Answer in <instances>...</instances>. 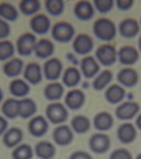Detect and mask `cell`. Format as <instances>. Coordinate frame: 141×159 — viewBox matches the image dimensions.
Instances as JSON below:
<instances>
[{
    "instance_id": "obj_38",
    "label": "cell",
    "mask_w": 141,
    "mask_h": 159,
    "mask_svg": "<svg viewBox=\"0 0 141 159\" xmlns=\"http://www.w3.org/2000/svg\"><path fill=\"white\" fill-rule=\"evenodd\" d=\"M33 156V148L27 144L19 145L12 152L13 159H31Z\"/></svg>"
},
{
    "instance_id": "obj_32",
    "label": "cell",
    "mask_w": 141,
    "mask_h": 159,
    "mask_svg": "<svg viewBox=\"0 0 141 159\" xmlns=\"http://www.w3.org/2000/svg\"><path fill=\"white\" fill-rule=\"evenodd\" d=\"M20 12L25 16L37 15L41 9V3L38 0H22L19 2Z\"/></svg>"
},
{
    "instance_id": "obj_23",
    "label": "cell",
    "mask_w": 141,
    "mask_h": 159,
    "mask_svg": "<svg viewBox=\"0 0 141 159\" xmlns=\"http://www.w3.org/2000/svg\"><path fill=\"white\" fill-rule=\"evenodd\" d=\"M81 70L84 76L87 79L92 78L98 73L100 66L96 59L92 56L83 58L81 61Z\"/></svg>"
},
{
    "instance_id": "obj_41",
    "label": "cell",
    "mask_w": 141,
    "mask_h": 159,
    "mask_svg": "<svg viewBox=\"0 0 141 159\" xmlns=\"http://www.w3.org/2000/svg\"><path fill=\"white\" fill-rule=\"evenodd\" d=\"M11 27L7 21L0 18V40H4L11 34Z\"/></svg>"
},
{
    "instance_id": "obj_7",
    "label": "cell",
    "mask_w": 141,
    "mask_h": 159,
    "mask_svg": "<svg viewBox=\"0 0 141 159\" xmlns=\"http://www.w3.org/2000/svg\"><path fill=\"white\" fill-rule=\"evenodd\" d=\"M63 68V64L58 58H50L43 64V75L48 81H54L60 78Z\"/></svg>"
},
{
    "instance_id": "obj_10",
    "label": "cell",
    "mask_w": 141,
    "mask_h": 159,
    "mask_svg": "<svg viewBox=\"0 0 141 159\" xmlns=\"http://www.w3.org/2000/svg\"><path fill=\"white\" fill-rule=\"evenodd\" d=\"M48 123L45 118L41 115L35 116L29 121L28 129L30 134L35 138L45 135L48 129Z\"/></svg>"
},
{
    "instance_id": "obj_21",
    "label": "cell",
    "mask_w": 141,
    "mask_h": 159,
    "mask_svg": "<svg viewBox=\"0 0 141 159\" xmlns=\"http://www.w3.org/2000/svg\"><path fill=\"white\" fill-rule=\"evenodd\" d=\"M24 67V62L21 58H13L4 64L3 72L8 78H16L21 74Z\"/></svg>"
},
{
    "instance_id": "obj_4",
    "label": "cell",
    "mask_w": 141,
    "mask_h": 159,
    "mask_svg": "<svg viewBox=\"0 0 141 159\" xmlns=\"http://www.w3.org/2000/svg\"><path fill=\"white\" fill-rule=\"evenodd\" d=\"M46 116L48 120L53 124H60L65 122L69 117L67 109L60 102H53L47 106Z\"/></svg>"
},
{
    "instance_id": "obj_33",
    "label": "cell",
    "mask_w": 141,
    "mask_h": 159,
    "mask_svg": "<svg viewBox=\"0 0 141 159\" xmlns=\"http://www.w3.org/2000/svg\"><path fill=\"white\" fill-rule=\"evenodd\" d=\"M70 125L74 132L79 134H84L90 128V121L87 116L77 115L73 118Z\"/></svg>"
},
{
    "instance_id": "obj_29",
    "label": "cell",
    "mask_w": 141,
    "mask_h": 159,
    "mask_svg": "<svg viewBox=\"0 0 141 159\" xmlns=\"http://www.w3.org/2000/svg\"><path fill=\"white\" fill-rule=\"evenodd\" d=\"M1 111L6 117L13 119L19 117V100L9 98L4 102Z\"/></svg>"
},
{
    "instance_id": "obj_20",
    "label": "cell",
    "mask_w": 141,
    "mask_h": 159,
    "mask_svg": "<svg viewBox=\"0 0 141 159\" xmlns=\"http://www.w3.org/2000/svg\"><path fill=\"white\" fill-rule=\"evenodd\" d=\"M119 30L120 34L123 37L133 38L139 33V24L134 19H125L121 22Z\"/></svg>"
},
{
    "instance_id": "obj_37",
    "label": "cell",
    "mask_w": 141,
    "mask_h": 159,
    "mask_svg": "<svg viewBox=\"0 0 141 159\" xmlns=\"http://www.w3.org/2000/svg\"><path fill=\"white\" fill-rule=\"evenodd\" d=\"M15 53V46L9 40H0V61L10 60Z\"/></svg>"
},
{
    "instance_id": "obj_13",
    "label": "cell",
    "mask_w": 141,
    "mask_h": 159,
    "mask_svg": "<svg viewBox=\"0 0 141 159\" xmlns=\"http://www.w3.org/2000/svg\"><path fill=\"white\" fill-rule=\"evenodd\" d=\"M24 77L32 85H37L43 80V72L40 65L36 62H30L25 66Z\"/></svg>"
},
{
    "instance_id": "obj_40",
    "label": "cell",
    "mask_w": 141,
    "mask_h": 159,
    "mask_svg": "<svg viewBox=\"0 0 141 159\" xmlns=\"http://www.w3.org/2000/svg\"><path fill=\"white\" fill-rule=\"evenodd\" d=\"M109 159H133L132 154L125 148H118L111 154Z\"/></svg>"
},
{
    "instance_id": "obj_5",
    "label": "cell",
    "mask_w": 141,
    "mask_h": 159,
    "mask_svg": "<svg viewBox=\"0 0 141 159\" xmlns=\"http://www.w3.org/2000/svg\"><path fill=\"white\" fill-rule=\"evenodd\" d=\"M118 53L115 47L111 44L100 46L96 51V57L100 63L105 66H109L116 62Z\"/></svg>"
},
{
    "instance_id": "obj_16",
    "label": "cell",
    "mask_w": 141,
    "mask_h": 159,
    "mask_svg": "<svg viewBox=\"0 0 141 159\" xmlns=\"http://www.w3.org/2000/svg\"><path fill=\"white\" fill-rule=\"evenodd\" d=\"M54 51V44L51 40L42 38L37 42L34 53L37 58L45 60L52 56Z\"/></svg>"
},
{
    "instance_id": "obj_30",
    "label": "cell",
    "mask_w": 141,
    "mask_h": 159,
    "mask_svg": "<svg viewBox=\"0 0 141 159\" xmlns=\"http://www.w3.org/2000/svg\"><path fill=\"white\" fill-rule=\"evenodd\" d=\"M37 111V106L34 100L25 98L19 100V117L27 119L34 116Z\"/></svg>"
},
{
    "instance_id": "obj_19",
    "label": "cell",
    "mask_w": 141,
    "mask_h": 159,
    "mask_svg": "<svg viewBox=\"0 0 141 159\" xmlns=\"http://www.w3.org/2000/svg\"><path fill=\"white\" fill-rule=\"evenodd\" d=\"M118 81L127 87L132 88L138 83L139 74L136 70L132 68H124L119 71L117 76Z\"/></svg>"
},
{
    "instance_id": "obj_45",
    "label": "cell",
    "mask_w": 141,
    "mask_h": 159,
    "mask_svg": "<svg viewBox=\"0 0 141 159\" xmlns=\"http://www.w3.org/2000/svg\"><path fill=\"white\" fill-rule=\"evenodd\" d=\"M136 125L138 127V129L141 130V114L138 116L136 119Z\"/></svg>"
},
{
    "instance_id": "obj_1",
    "label": "cell",
    "mask_w": 141,
    "mask_h": 159,
    "mask_svg": "<svg viewBox=\"0 0 141 159\" xmlns=\"http://www.w3.org/2000/svg\"><path fill=\"white\" fill-rule=\"evenodd\" d=\"M93 30L96 37L102 41H111L116 36V25L109 19L102 18L96 20Z\"/></svg>"
},
{
    "instance_id": "obj_11",
    "label": "cell",
    "mask_w": 141,
    "mask_h": 159,
    "mask_svg": "<svg viewBox=\"0 0 141 159\" xmlns=\"http://www.w3.org/2000/svg\"><path fill=\"white\" fill-rule=\"evenodd\" d=\"M52 139L56 144L65 147L72 142L74 135L69 126L66 125H60L52 132Z\"/></svg>"
},
{
    "instance_id": "obj_25",
    "label": "cell",
    "mask_w": 141,
    "mask_h": 159,
    "mask_svg": "<svg viewBox=\"0 0 141 159\" xmlns=\"http://www.w3.org/2000/svg\"><path fill=\"white\" fill-rule=\"evenodd\" d=\"M64 92V88L61 83L52 82L48 83L44 88L43 95L49 101H57L63 97Z\"/></svg>"
},
{
    "instance_id": "obj_22",
    "label": "cell",
    "mask_w": 141,
    "mask_h": 159,
    "mask_svg": "<svg viewBox=\"0 0 141 159\" xmlns=\"http://www.w3.org/2000/svg\"><path fill=\"white\" fill-rule=\"evenodd\" d=\"M23 132L18 127H12L6 130L3 136V143L7 148L16 147L23 139Z\"/></svg>"
},
{
    "instance_id": "obj_49",
    "label": "cell",
    "mask_w": 141,
    "mask_h": 159,
    "mask_svg": "<svg viewBox=\"0 0 141 159\" xmlns=\"http://www.w3.org/2000/svg\"></svg>"
},
{
    "instance_id": "obj_9",
    "label": "cell",
    "mask_w": 141,
    "mask_h": 159,
    "mask_svg": "<svg viewBox=\"0 0 141 159\" xmlns=\"http://www.w3.org/2000/svg\"><path fill=\"white\" fill-rule=\"evenodd\" d=\"M140 110L139 105L135 102L127 101L119 105L115 109V115L121 120L133 119Z\"/></svg>"
},
{
    "instance_id": "obj_26",
    "label": "cell",
    "mask_w": 141,
    "mask_h": 159,
    "mask_svg": "<svg viewBox=\"0 0 141 159\" xmlns=\"http://www.w3.org/2000/svg\"><path fill=\"white\" fill-rule=\"evenodd\" d=\"M125 89L118 84H112L108 88L105 92L106 99L109 103L114 105L120 103L125 98Z\"/></svg>"
},
{
    "instance_id": "obj_12",
    "label": "cell",
    "mask_w": 141,
    "mask_h": 159,
    "mask_svg": "<svg viewBox=\"0 0 141 159\" xmlns=\"http://www.w3.org/2000/svg\"><path fill=\"white\" fill-rule=\"evenodd\" d=\"M93 41L88 34H80L74 38L72 47L74 52L79 55H85L91 52L93 48Z\"/></svg>"
},
{
    "instance_id": "obj_39",
    "label": "cell",
    "mask_w": 141,
    "mask_h": 159,
    "mask_svg": "<svg viewBox=\"0 0 141 159\" xmlns=\"http://www.w3.org/2000/svg\"><path fill=\"white\" fill-rule=\"evenodd\" d=\"M94 5L99 12L106 13L112 10L114 1L112 0H95Z\"/></svg>"
},
{
    "instance_id": "obj_24",
    "label": "cell",
    "mask_w": 141,
    "mask_h": 159,
    "mask_svg": "<svg viewBox=\"0 0 141 159\" xmlns=\"http://www.w3.org/2000/svg\"><path fill=\"white\" fill-rule=\"evenodd\" d=\"M93 123L96 129L100 131H106L112 127L114 124V119L110 113L101 111L94 116Z\"/></svg>"
},
{
    "instance_id": "obj_2",
    "label": "cell",
    "mask_w": 141,
    "mask_h": 159,
    "mask_svg": "<svg viewBox=\"0 0 141 159\" xmlns=\"http://www.w3.org/2000/svg\"><path fill=\"white\" fill-rule=\"evenodd\" d=\"M75 30L72 24L66 21L56 22L52 26L51 34L53 39L60 43H67L72 39Z\"/></svg>"
},
{
    "instance_id": "obj_8",
    "label": "cell",
    "mask_w": 141,
    "mask_h": 159,
    "mask_svg": "<svg viewBox=\"0 0 141 159\" xmlns=\"http://www.w3.org/2000/svg\"><path fill=\"white\" fill-rule=\"evenodd\" d=\"M29 25L34 34L43 36L48 33L51 29V21L45 14L38 13L31 19Z\"/></svg>"
},
{
    "instance_id": "obj_35",
    "label": "cell",
    "mask_w": 141,
    "mask_h": 159,
    "mask_svg": "<svg viewBox=\"0 0 141 159\" xmlns=\"http://www.w3.org/2000/svg\"><path fill=\"white\" fill-rule=\"evenodd\" d=\"M113 74L111 70H105L97 76L92 83V86L95 90L101 91L105 89L111 81Z\"/></svg>"
},
{
    "instance_id": "obj_28",
    "label": "cell",
    "mask_w": 141,
    "mask_h": 159,
    "mask_svg": "<svg viewBox=\"0 0 141 159\" xmlns=\"http://www.w3.org/2000/svg\"><path fill=\"white\" fill-rule=\"evenodd\" d=\"M36 156L41 159H52L56 153V148L52 143L48 141L38 142L34 148Z\"/></svg>"
},
{
    "instance_id": "obj_6",
    "label": "cell",
    "mask_w": 141,
    "mask_h": 159,
    "mask_svg": "<svg viewBox=\"0 0 141 159\" xmlns=\"http://www.w3.org/2000/svg\"><path fill=\"white\" fill-rule=\"evenodd\" d=\"M111 145L110 138L103 133H95L89 139V148L94 153H105L110 148Z\"/></svg>"
},
{
    "instance_id": "obj_46",
    "label": "cell",
    "mask_w": 141,
    "mask_h": 159,
    "mask_svg": "<svg viewBox=\"0 0 141 159\" xmlns=\"http://www.w3.org/2000/svg\"><path fill=\"white\" fill-rule=\"evenodd\" d=\"M4 94L3 91H2L1 88H0V103L2 102V100L3 99Z\"/></svg>"
},
{
    "instance_id": "obj_14",
    "label": "cell",
    "mask_w": 141,
    "mask_h": 159,
    "mask_svg": "<svg viewBox=\"0 0 141 159\" xmlns=\"http://www.w3.org/2000/svg\"><path fill=\"white\" fill-rule=\"evenodd\" d=\"M85 94L79 89H73L70 91L65 97V105L72 110L81 108L85 102Z\"/></svg>"
},
{
    "instance_id": "obj_17",
    "label": "cell",
    "mask_w": 141,
    "mask_h": 159,
    "mask_svg": "<svg viewBox=\"0 0 141 159\" xmlns=\"http://www.w3.org/2000/svg\"><path fill=\"white\" fill-rule=\"evenodd\" d=\"M76 18L82 21H88L93 18L94 15L93 7L88 1H80L75 5L73 10Z\"/></svg>"
},
{
    "instance_id": "obj_44",
    "label": "cell",
    "mask_w": 141,
    "mask_h": 159,
    "mask_svg": "<svg viewBox=\"0 0 141 159\" xmlns=\"http://www.w3.org/2000/svg\"><path fill=\"white\" fill-rule=\"evenodd\" d=\"M8 122L5 118L0 116V136L6 132L8 127Z\"/></svg>"
},
{
    "instance_id": "obj_42",
    "label": "cell",
    "mask_w": 141,
    "mask_h": 159,
    "mask_svg": "<svg viewBox=\"0 0 141 159\" xmlns=\"http://www.w3.org/2000/svg\"><path fill=\"white\" fill-rule=\"evenodd\" d=\"M118 8L121 11H127L133 6L134 1L132 0H118L116 1Z\"/></svg>"
},
{
    "instance_id": "obj_48",
    "label": "cell",
    "mask_w": 141,
    "mask_h": 159,
    "mask_svg": "<svg viewBox=\"0 0 141 159\" xmlns=\"http://www.w3.org/2000/svg\"><path fill=\"white\" fill-rule=\"evenodd\" d=\"M135 159H141V153L138 154Z\"/></svg>"
},
{
    "instance_id": "obj_34",
    "label": "cell",
    "mask_w": 141,
    "mask_h": 159,
    "mask_svg": "<svg viewBox=\"0 0 141 159\" xmlns=\"http://www.w3.org/2000/svg\"><path fill=\"white\" fill-rule=\"evenodd\" d=\"M18 11L12 4L2 2L0 3V17L7 21L15 22L19 18Z\"/></svg>"
},
{
    "instance_id": "obj_47",
    "label": "cell",
    "mask_w": 141,
    "mask_h": 159,
    "mask_svg": "<svg viewBox=\"0 0 141 159\" xmlns=\"http://www.w3.org/2000/svg\"><path fill=\"white\" fill-rule=\"evenodd\" d=\"M139 50L141 52V36L139 37Z\"/></svg>"
},
{
    "instance_id": "obj_3",
    "label": "cell",
    "mask_w": 141,
    "mask_h": 159,
    "mask_svg": "<svg viewBox=\"0 0 141 159\" xmlns=\"http://www.w3.org/2000/svg\"><path fill=\"white\" fill-rule=\"evenodd\" d=\"M37 42L36 37L34 34L29 32L22 34L16 40L17 52L20 56H30L34 52Z\"/></svg>"
},
{
    "instance_id": "obj_15",
    "label": "cell",
    "mask_w": 141,
    "mask_h": 159,
    "mask_svg": "<svg viewBox=\"0 0 141 159\" xmlns=\"http://www.w3.org/2000/svg\"><path fill=\"white\" fill-rule=\"evenodd\" d=\"M137 136L135 127L130 123H124L120 125L117 130V136L119 141L125 144L134 142Z\"/></svg>"
},
{
    "instance_id": "obj_18",
    "label": "cell",
    "mask_w": 141,
    "mask_h": 159,
    "mask_svg": "<svg viewBox=\"0 0 141 159\" xmlns=\"http://www.w3.org/2000/svg\"><path fill=\"white\" fill-rule=\"evenodd\" d=\"M120 62L124 65H132L135 64L139 58L137 49L132 46H124L118 52Z\"/></svg>"
},
{
    "instance_id": "obj_27",
    "label": "cell",
    "mask_w": 141,
    "mask_h": 159,
    "mask_svg": "<svg viewBox=\"0 0 141 159\" xmlns=\"http://www.w3.org/2000/svg\"><path fill=\"white\" fill-rule=\"evenodd\" d=\"M9 91L12 96L21 98L27 96L30 91L29 84L20 79L13 80L10 83Z\"/></svg>"
},
{
    "instance_id": "obj_43",
    "label": "cell",
    "mask_w": 141,
    "mask_h": 159,
    "mask_svg": "<svg viewBox=\"0 0 141 159\" xmlns=\"http://www.w3.org/2000/svg\"><path fill=\"white\" fill-rule=\"evenodd\" d=\"M69 159H93L88 152L83 151H76L70 154Z\"/></svg>"
},
{
    "instance_id": "obj_36",
    "label": "cell",
    "mask_w": 141,
    "mask_h": 159,
    "mask_svg": "<svg viewBox=\"0 0 141 159\" xmlns=\"http://www.w3.org/2000/svg\"><path fill=\"white\" fill-rule=\"evenodd\" d=\"M45 7L49 15L57 16L63 12L65 4L62 0H46L45 2Z\"/></svg>"
},
{
    "instance_id": "obj_31",
    "label": "cell",
    "mask_w": 141,
    "mask_h": 159,
    "mask_svg": "<svg viewBox=\"0 0 141 159\" xmlns=\"http://www.w3.org/2000/svg\"><path fill=\"white\" fill-rule=\"evenodd\" d=\"M80 80L81 74L77 68L70 66L65 70L62 78V81L66 87L69 88L76 87Z\"/></svg>"
}]
</instances>
